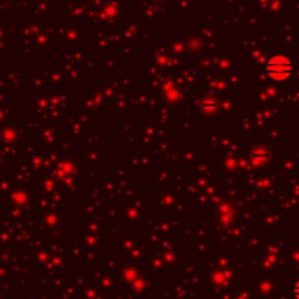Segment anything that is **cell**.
I'll list each match as a JSON object with an SVG mask.
<instances>
[{
	"label": "cell",
	"instance_id": "obj_2",
	"mask_svg": "<svg viewBox=\"0 0 299 299\" xmlns=\"http://www.w3.org/2000/svg\"><path fill=\"white\" fill-rule=\"evenodd\" d=\"M269 159H270V151L266 149V147H258V149L253 151V154H251V161L255 165L266 163Z\"/></svg>",
	"mask_w": 299,
	"mask_h": 299
},
{
	"label": "cell",
	"instance_id": "obj_3",
	"mask_svg": "<svg viewBox=\"0 0 299 299\" xmlns=\"http://www.w3.org/2000/svg\"><path fill=\"white\" fill-rule=\"evenodd\" d=\"M219 108L218 101L213 98H204L200 101V109L206 114H215Z\"/></svg>",
	"mask_w": 299,
	"mask_h": 299
},
{
	"label": "cell",
	"instance_id": "obj_1",
	"mask_svg": "<svg viewBox=\"0 0 299 299\" xmlns=\"http://www.w3.org/2000/svg\"><path fill=\"white\" fill-rule=\"evenodd\" d=\"M295 70L293 60L286 54L272 55L266 63V73L267 76L276 83H285L292 78Z\"/></svg>",
	"mask_w": 299,
	"mask_h": 299
},
{
	"label": "cell",
	"instance_id": "obj_4",
	"mask_svg": "<svg viewBox=\"0 0 299 299\" xmlns=\"http://www.w3.org/2000/svg\"><path fill=\"white\" fill-rule=\"evenodd\" d=\"M292 296L295 299H299V279L292 286Z\"/></svg>",
	"mask_w": 299,
	"mask_h": 299
}]
</instances>
